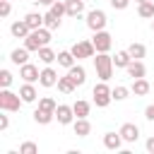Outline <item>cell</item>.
I'll use <instances>...</instances> for the list:
<instances>
[{"label":"cell","instance_id":"cell-1","mask_svg":"<svg viewBox=\"0 0 154 154\" xmlns=\"http://www.w3.org/2000/svg\"><path fill=\"white\" fill-rule=\"evenodd\" d=\"M48 43H51V29L48 26L31 29L29 36L24 38V48H29V51H38L41 46H48Z\"/></svg>","mask_w":154,"mask_h":154},{"label":"cell","instance_id":"cell-2","mask_svg":"<svg viewBox=\"0 0 154 154\" xmlns=\"http://www.w3.org/2000/svg\"><path fill=\"white\" fill-rule=\"evenodd\" d=\"M94 67H96V75H99V79L101 82H108L111 77H113V58L108 55V53H96L94 55Z\"/></svg>","mask_w":154,"mask_h":154},{"label":"cell","instance_id":"cell-3","mask_svg":"<svg viewBox=\"0 0 154 154\" xmlns=\"http://www.w3.org/2000/svg\"><path fill=\"white\" fill-rule=\"evenodd\" d=\"M113 89L108 87V82H99V84H94V89H91V96H94V103L99 106V108H106L111 101H113V94H111Z\"/></svg>","mask_w":154,"mask_h":154},{"label":"cell","instance_id":"cell-4","mask_svg":"<svg viewBox=\"0 0 154 154\" xmlns=\"http://www.w3.org/2000/svg\"><path fill=\"white\" fill-rule=\"evenodd\" d=\"M22 103H24V101H22L19 94H14V91H10V89H2V91H0V108H2L5 113H14V111H19Z\"/></svg>","mask_w":154,"mask_h":154},{"label":"cell","instance_id":"cell-5","mask_svg":"<svg viewBox=\"0 0 154 154\" xmlns=\"http://www.w3.org/2000/svg\"><path fill=\"white\" fill-rule=\"evenodd\" d=\"M91 43H94L96 53H108V51H111V46H113V38H111V34H108L106 29H101V31H94Z\"/></svg>","mask_w":154,"mask_h":154},{"label":"cell","instance_id":"cell-6","mask_svg":"<svg viewBox=\"0 0 154 154\" xmlns=\"http://www.w3.org/2000/svg\"><path fill=\"white\" fill-rule=\"evenodd\" d=\"M106 24H108V19H106V12L103 10H91L87 14V26L91 31H101V29H106Z\"/></svg>","mask_w":154,"mask_h":154},{"label":"cell","instance_id":"cell-7","mask_svg":"<svg viewBox=\"0 0 154 154\" xmlns=\"http://www.w3.org/2000/svg\"><path fill=\"white\" fill-rule=\"evenodd\" d=\"M70 51H72V55H75L77 60H82V58H94V55H96V48H94L91 41H77Z\"/></svg>","mask_w":154,"mask_h":154},{"label":"cell","instance_id":"cell-8","mask_svg":"<svg viewBox=\"0 0 154 154\" xmlns=\"http://www.w3.org/2000/svg\"><path fill=\"white\" fill-rule=\"evenodd\" d=\"M55 118H58V123H60V125H72L77 116H75V108H72V106L58 103V108H55Z\"/></svg>","mask_w":154,"mask_h":154},{"label":"cell","instance_id":"cell-9","mask_svg":"<svg viewBox=\"0 0 154 154\" xmlns=\"http://www.w3.org/2000/svg\"><path fill=\"white\" fill-rule=\"evenodd\" d=\"M19 77H22L24 82H38V77H41V70H38L36 65L26 63V65H19Z\"/></svg>","mask_w":154,"mask_h":154},{"label":"cell","instance_id":"cell-10","mask_svg":"<svg viewBox=\"0 0 154 154\" xmlns=\"http://www.w3.org/2000/svg\"><path fill=\"white\" fill-rule=\"evenodd\" d=\"M38 84H41V87H55V84H58V72H55L51 65H46V67L41 70Z\"/></svg>","mask_w":154,"mask_h":154},{"label":"cell","instance_id":"cell-11","mask_svg":"<svg viewBox=\"0 0 154 154\" xmlns=\"http://www.w3.org/2000/svg\"><path fill=\"white\" fill-rule=\"evenodd\" d=\"M118 132L123 135L125 142H137V140H140V128H137L135 123H123Z\"/></svg>","mask_w":154,"mask_h":154},{"label":"cell","instance_id":"cell-12","mask_svg":"<svg viewBox=\"0 0 154 154\" xmlns=\"http://www.w3.org/2000/svg\"><path fill=\"white\" fill-rule=\"evenodd\" d=\"M123 142H125V140H123L120 132H106V135H103V147L111 149V152H118V149L123 147Z\"/></svg>","mask_w":154,"mask_h":154},{"label":"cell","instance_id":"cell-13","mask_svg":"<svg viewBox=\"0 0 154 154\" xmlns=\"http://www.w3.org/2000/svg\"><path fill=\"white\" fill-rule=\"evenodd\" d=\"M19 96H22V101H24V103H34V101H36V96H38V91H36L34 82H24V84L19 87Z\"/></svg>","mask_w":154,"mask_h":154},{"label":"cell","instance_id":"cell-14","mask_svg":"<svg viewBox=\"0 0 154 154\" xmlns=\"http://www.w3.org/2000/svg\"><path fill=\"white\" fill-rule=\"evenodd\" d=\"M67 75H70V79H72L77 87H82V84L87 82V70H84L82 65H77V63H75L72 67H67Z\"/></svg>","mask_w":154,"mask_h":154},{"label":"cell","instance_id":"cell-15","mask_svg":"<svg viewBox=\"0 0 154 154\" xmlns=\"http://www.w3.org/2000/svg\"><path fill=\"white\" fill-rule=\"evenodd\" d=\"M125 72H128V77L140 79V77H144V75H147V67H144V63H142V60H132V63L125 67Z\"/></svg>","mask_w":154,"mask_h":154},{"label":"cell","instance_id":"cell-16","mask_svg":"<svg viewBox=\"0 0 154 154\" xmlns=\"http://www.w3.org/2000/svg\"><path fill=\"white\" fill-rule=\"evenodd\" d=\"M29 24L24 22V19H19V22H12V26H10V34L14 36V38H26L29 36Z\"/></svg>","mask_w":154,"mask_h":154},{"label":"cell","instance_id":"cell-17","mask_svg":"<svg viewBox=\"0 0 154 154\" xmlns=\"http://www.w3.org/2000/svg\"><path fill=\"white\" fill-rule=\"evenodd\" d=\"M72 130H75V135H77V137H87V135L91 132V123H89L87 118H75Z\"/></svg>","mask_w":154,"mask_h":154},{"label":"cell","instance_id":"cell-18","mask_svg":"<svg viewBox=\"0 0 154 154\" xmlns=\"http://www.w3.org/2000/svg\"><path fill=\"white\" fill-rule=\"evenodd\" d=\"M84 12V0H65V14L67 17H79Z\"/></svg>","mask_w":154,"mask_h":154},{"label":"cell","instance_id":"cell-19","mask_svg":"<svg viewBox=\"0 0 154 154\" xmlns=\"http://www.w3.org/2000/svg\"><path fill=\"white\" fill-rule=\"evenodd\" d=\"M36 53H38V60H41L43 65H51V63H55V60H58V53H55L51 46H41Z\"/></svg>","mask_w":154,"mask_h":154},{"label":"cell","instance_id":"cell-20","mask_svg":"<svg viewBox=\"0 0 154 154\" xmlns=\"http://www.w3.org/2000/svg\"><path fill=\"white\" fill-rule=\"evenodd\" d=\"M149 89H152V84H149L144 77H140V79H132V87H130V91H132L135 96H144V94H149Z\"/></svg>","mask_w":154,"mask_h":154},{"label":"cell","instance_id":"cell-21","mask_svg":"<svg viewBox=\"0 0 154 154\" xmlns=\"http://www.w3.org/2000/svg\"><path fill=\"white\" fill-rule=\"evenodd\" d=\"M29 48H14L12 53H10V60L14 63V65H26L29 63Z\"/></svg>","mask_w":154,"mask_h":154},{"label":"cell","instance_id":"cell-22","mask_svg":"<svg viewBox=\"0 0 154 154\" xmlns=\"http://www.w3.org/2000/svg\"><path fill=\"white\" fill-rule=\"evenodd\" d=\"M130 63H132V55H130V51H128V48H125V51H118V53L113 55V65H116V67H120V70H125Z\"/></svg>","mask_w":154,"mask_h":154},{"label":"cell","instance_id":"cell-23","mask_svg":"<svg viewBox=\"0 0 154 154\" xmlns=\"http://www.w3.org/2000/svg\"><path fill=\"white\" fill-rule=\"evenodd\" d=\"M60 22H63V17H60V14H55V12L48 7V12L43 14V26H48V29L53 31V29H58V26H60Z\"/></svg>","mask_w":154,"mask_h":154},{"label":"cell","instance_id":"cell-24","mask_svg":"<svg viewBox=\"0 0 154 154\" xmlns=\"http://www.w3.org/2000/svg\"><path fill=\"white\" fill-rule=\"evenodd\" d=\"M58 91H63V94H72L75 89H77V84L70 79V75H65V77H58Z\"/></svg>","mask_w":154,"mask_h":154},{"label":"cell","instance_id":"cell-25","mask_svg":"<svg viewBox=\"0 0 154 154\" xmlns=\"http://www.w3.org/2000/svg\"><path fill=\"white\" fill-rule=\"evenodd\" d=\"M72 108H75V116H77V118H87V116H89V111H91V103L79 99V101H75V103H72Z\"/></svg>","mask_w":154,"mask_h":154},{"label":"cell","instance_id":"cell-26","mask_svg":"<svg viewBox=\"0 0 154 154\" xmlns=\"http://www.w3.org/2000/svg\"><path fill=\"white\" fill-rule=\"evenodd\" d=\"M53 118H55V113H51V111H43V108H36V111H34V120H36L38 125H48Z\"/></svg>","mask_w":154,"mask_h":154},{"label":"cell","instance_id":"cell-27","mask_svg":"<svg viewBox=\"0 0 154 154\" xmlns=\"http://www.w3.org/2000/svg\"><path fill=\"white\" fill-rule=\"evenodd\" d=\"M137 14H140L142 19H154V0L137 5Z\"/></svg>","mask_w":154,"mask_h":154},{"label":"cell","instance_id":"cell-28","mask_svg":"<svg viewBox=\"0 0 154 154\" xmlns=\"http://www.w3.org/2000/svg\"><path fill=\"white\" fill-rule=\"evenodd\" d=\"M24 22L29 24V29H41V26H43V14H38V12H29V14L24 17Z\"/></svg>","mask_w":154,"mask_h":154},{"label":"cell","instance_id":"cell-29","mask_svg":"<svg viewBox=\"0 0 154 154\" xmlns=\"http://www.w3.org/2000/svg\"><path fill=\"white\" fill-rule=\"evenodd\" d=\"M77 63V58L72 55V51H60L58 53V65H63V67H72Z\"/></svg>","mask_w":154,"mask_h":154},{"label":"cell","instance_id":"cell-30","mask_svg":"<svg viewBox=\"0 0 154 154\" xmlns=\"http://www.w3.org/2000/svg\"><path fill=\"white\" fill-rule=\"evenodd\" d=\"M128 51H130L132 60H142V58L147 55V48H144V43H130V46H128Z\"/></svg>","mask_w":154,"mask_h":154},{"label":"cell","instance_id":"cell-31","mask_svg":"<svg viewBox=\"0 0 154 154\" xmlns=\"http://www.w3.org/2000/svg\"><path fill=\"white\" fill-rule=\"evenodd\" d=\"M38 108H43V111H51V113H55L58 103H55V99H53V96H41V99H38Z\"/></svg>","mask_w":154,"mask_h":154},{"label":"cell","instance_id":"cell-32","mask_svg":"<svg viewBox=\"0 0 154 154\" xmlns=\"http://www.w3.org/2000/svg\"><path fill=\"white\" fill-rule=\"evenodd\" d=\"M111 94H113V101H125L128 94H130V89H128V87H116Z\"/></svg>","mask_w":154,"mask_h":154},{"label":"cell","instance_id":"cell-33","mask_svg":"<svg viewBox=\"0 0 154 154\" xmlns=\"http://www.w3.org/2000/svg\"><path fill=\"white\" fill-rule=\"evenodd\" d=\"M36 152H38L36 142H22L19 144V154H36Z\"/></svg>","mask_w":154,"mask_h":154},{"label":"cell","instance_id":"cell-34","mask_svg":"<svg viewBox=\"0 0 154 154\" xmlns=\"http://www.w3.org/2000/svg\"><path fill=\"white\" fill-rule=\"evenodd\" d=\"M10 84H12V72L10 70H0V87L10 89Z\"/></svg>","mask_w":154,"mask_h":154},{"label":"cell","instance_id":"cell-35","mask_svg":"<svg viewBox=\"0 0 154 154\" xmlns=\"http://www.w3.org/2000/svg\"><path fill=\"white\" fill-rule=\"evenodd\" d=\"M108 2H111L113 10H125V7L130 5V0H108Z\"/></svg>","mask_w":154,"mask_h":154},{"label":"cell","instance_id":"cell-36","mask_svg":"<svg viewBox=\"0 0 154 154\" xmlns=\"http://www.w3.org/2000/svg\"><path fill=\"white\" fill-rule=\"evenodd\" d=\"M10 10H12L10 0H0V14H2V17H7V14H10Z\"/></svg>","mask_w":154,"mask_h":154},{"label":"cell","instance_id":"cell-37","mask_svg":"<svg viewBox=\"0 0 154 154\" xmlns=\"http://www.w3.org/2000/svg\"><path fill=\"white\" fill-rule=\"evenodd\" d=\"M144 118H147V120H154V103H149V106L144 108Z\"/></svg>","mask_w":154,"mask_h":154},{"label":"cell","instance_id":"cell-38","mask_svg":"<svg viewBox=\"0 0 154 154\" xmlns=\"http://www.w3.org/2000/svg\"><path fill=\"white\" fill-rule=\"evenodd\" d=\"M7 125H10V118L7 116H0V130H7Z\"/></svg>","mask_w":154,"mask_h":154},{"label":"cell","instance_id":"cell-39","mask_svg":"<svg viewBox=\"0 0 154 154\" xmlns=\"http://www.w3.org/2000/svg\"><path fill=\"white\" fill-rule=\"evenodd\" d=\"M144 147H147V152H149V154H154V137H149V140L144 142Z\"/></svg>","mask_w":154,"mask_h":154},{"label":"cell","instance_id":"cell-40","mask_svg":"<svg viewBox=\"0 0 154 154\" xmlns=\"http://www.w3.org/2000/svg\"><path fill=\"white\" fill-rule=\"evenodd\" d=\"M31 2H36V5H46V7H51L55 0H31Z\"/></svg>","mask_w":154,"mask_h":154},{"label":"cell","instance_id":"cell-41","mask_svg":"<svg viewBox=\"0 0 154 154\" xmlns=\"http://www.w3.org/2000/svg\"><path fill=\"white\" fill-rule=\"evenodd\" d=\"M135 2H137V5H142V2H149V0H135Z\"/></svg>","mask_w":154,"mask_h":154},{"label":"cell","instance_id":"cell-42","mask_svg":"<svg viewBox=\"0 0 154 154\" xmlns=\"http://www.w3.org/2000/svg\"><path fill=\"white\" fill-rule=\"evenodd\" d=\"M152 31H154V19H152Z\"/></svg>","mask_w":154,"mask_h":154},{"label":"cell","instance_id":"cell-43","mask_svg":"<svg viewBox=\"0 0 154 154\" xmlns=\"http://www.w3.org/2000/svg\"><path fill=\"white\" fill-rule=\"evenodd\" d=\"M84 2H87V0H84Z\"/></svg>","mask_w":154,"mask_h":154}]
</instances>
